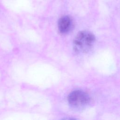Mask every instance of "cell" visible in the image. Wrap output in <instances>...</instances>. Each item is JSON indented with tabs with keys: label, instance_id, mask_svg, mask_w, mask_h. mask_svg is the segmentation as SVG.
Listing matches in <instances>:
<instances>
[{
	"label": "cell",
	"instance_id": "6da1fadb",
	"mask_svg": "<svg viewBox=\"0 0 120 120\" xmlns=\"http://www.w3.org/2000/svg\"><path fill=\"white\" fill-rule=\"evenodd\" d=\"M95 40V37L91 32L88 31H80L73 40V50L78 53L86 52L92 47Z\"/></svg>",
	"mask_w": 120,
	"mask_h": 120
},
{
	"label": "cell",
	"instance_id": "7a4b0ae2",
	"mask_svg": "<svg viewBox=\"0 0 120 120\" xmlns=\"http://www.w3.org/2000/svg\"><path fill=\"white\" fill-rule=\"evenodd\" d=\"M70 107L74 110L82 111L87 107L90 102L89 95L83 90H77L72 91L68 97Z\"/></svg>",
	"mask_w": 120,
	"mask_h": 120
},
{
	"label": "cell",
	"instance_id": "3957f363",
	"mask_svg": "<svg viewBox=\"0 0 120 120\" xmlns=\"http://www.w3.org/2000/svg\"><path fill=\"white\" fill-rule=\"evenodd\" d=\"M72 27V21L67 15L61 17L58 21V29L61 33H68Z\"/></svg>",
	"mask_w": 120,
	"mask_h": 120
}]
</instances>
